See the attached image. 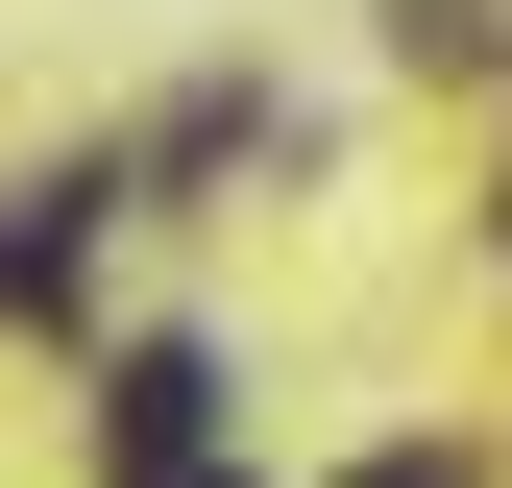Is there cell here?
Wrapping results in <instances>:
<instances>
[{
    "label": "cell",
    "instance_id": "obj_1",
    "mask_svg": "<svg viewBox=\"0 0 512 488\" xmlns=\"http://www.w3.org/2000/svg\"><path fill=\"white\" fill-rule=\"evenodd\" d=\"M196 415H220V366H196V342H122V366H98V440H122V488H196Z\"/></svg>",
    "mask_w": 512,
    "mask_h": 488
},
{
    "label": "cell",
    "instance_id": "obj_2",
    "mask_svg": "<svg viewBox=\"0 0 512 488\" xmlns=\"http://www.w3.org/2000/svg\"><path fill=\"white\" fill-rule=\"evenodd\" d=\"M74 244H98V171H25V196H0V318H49Z\"/></svg>",
    "mask_w": 512,
    "mask_h": 488
},
{
    "label": "cell",
    "instance_id": "obj_3",
    "mask_svg": "<svg viewBox=\"0 0 512 488\" xmlns=\"http://www.w3.org/2000/svg\"><path fill=\"white\" fill-rule=\"evenodd\" d=\"M366 488H464V464H439V440H391V464H366Z\"/></svg>",
    "mask_w": 512,
    "mask_h": 488
}]
</instances>
